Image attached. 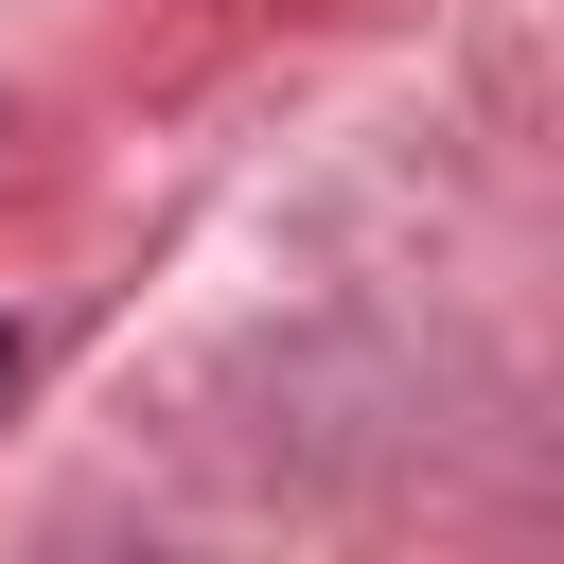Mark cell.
<instances>
[{
    "mask_svg": "<svg viewBox=\"0 0 564 564\" xmlns=\"http://www.w3.org/2000/svg\"><path fill=\"white\" fill-rule=\"evenodd\" d=\"M0 405H18V317H0Z\"/></svg>",
    "mask_w": 564,
    "mask_h": 564,
    "instance_id": "6da1fadb",
    "label": "cell"
}]
</instances>
